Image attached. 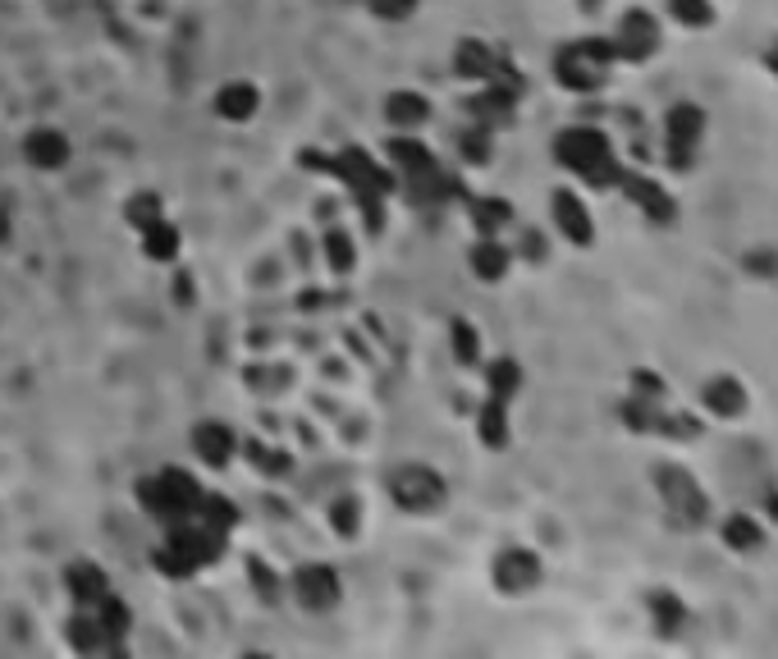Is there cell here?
I'll return each instance as SVG.
<instances>
[{"label":"cell","mask_w":778,"mask_h":659,"mask_svg":"<svg viewBox=\"0 0 778 659\" xmlns=\"http://www.w3.org/2000/svg\"><path fill=\"white\" fill-rule=\"evenodd\" d=\"M138 499L156 522L174 527V522H188L197 513V504H202V486H197L188 472H179V467H165V472H156V476L142 481Z\"/></svg>","instance_id":"cell-1"},{"label":"cell","mask_w":778,"mask_h":659,"mask_svg":"<svg viewBox=\"0 0 778 659\" xmlns=\"http://www.w3.org/2000/svg\"><path fill=\"white\" fill-rule=\"evenodd\" d=\"M554 156H559L568 170H577L586 184L609 188V179H623L614 165V152H609V138L600 129H568L559 133L554 142Z\"/></svg>","instance_id":"cell-2"},{"label":"cell","mask_w":778,"mask_h":659,"mask_svg":"<svg viewBox=\"0 0 778 659\" xmlns=\"http://www.w3.org/2000/svg\"><path fill=\"white\" fill-rule=\"evenodd\" d=\"M614 42H577V46H563L559 60H554V74H559L563 87H573V92H591V87L605 83L609 65H614Z\"/></svg>","instance_id":"cell-3"},{"label":"cell","mask_w":778,"mask_h":659,"mask_svg":"<svg viewBox=\"0 0 778 659\" xmlns=\"http://www.w3.org/2000/svg\"><path fill=\"white\" fill-rule=\"evenodd\" d=\"M389 490H394V499H399V508H408V513H431V508L444 504V481L431 472V467H399L394 472V481H389Z\"/></svg>","instance_id":"cell-4"},{"label":"cell","mask_w":778,"mask_h":659,"mask_svg":"<svg viewBox=\"0 0 778 659\" xmlns=\"http://www.w3.org/2000/svg\"><path fill=\"white\" fill-rule=\"evenodd\" d=\"M701 133H705V115L701 106H673L669 110V124H664V138H669V156L673 165H692L696 147H701Z\"/></svg>","instance_id":"cell-5"},{"label":"cell","mask_w":778,"mask_h":659,"mask_svg":"<svg viewBox=\"0 0 778 659\" xmlns=\"http://www.w3.org/2000/svg\"><path fill=\"white\" fill-rule=\"evenodd\" d=\"M660 495H664V504L687 522H705V513H710L701 486H696L687 472H678V467H660Z\"/></svg>","instance_id":"cell-6"},{"label":"cell","mask_w":778,"mask_h":659,"mask_svg":"<svg viewBox=\"0 0 778 659\" xmlns=\"http://www.w3.org/2000/svg\"><path fill=\"white\" fill-rule=\"evenodd\" d=\"M293 595H298V605L303 609L321 614V609H330L339 600V573L335 568H325V563H307V568L293 573Z\"/></svg>","instance_id":"cell-7"},{"label":"cell","mask_w":778,"mask_h":659,"mask_svg":"<svg viewBox=\"0 0 778 659\" xmlns=\"http://www.w3.org/2000/svg\"><path fill=\"white\" fill-rule=\"evenodd\" d=\"M655 46H660V23L646 10H627L623 23H618L614 51L627 55V60H646V55H655Z\"/></svg>","instance_id":"cell-8"},{"label":"cell","mask_w":778,"mask_h":659,"mask_svg":"<svg viewBox=\"0 0 778 659\" xmlns=\"http://www.w3.org/2000/svg\"><path fill=\"white\" fill-rule=\"evenodd\" d=\"M330 170L339 174V179H348V184L357 188V193H389V174L380 170L376 161H371L367 152H357V147H344V152L330 161Z\"/></svg>","instance_id":"cell-9"},{"label":"cell","mask_w":778,"mask_h":659,"mask_svg":"<svg viewBox=\"0 0 778 659\" xmlns=\"http://www.w3.org/2000/svg\"><path fill=\"white\" fill-rule=\"evenodd\" d=\"M536 582H541V559L531 550H504L495 559V586H504V591H531Z\"/></svg>","instance_id":"cell-10"},{"label":"cell","mask_w":778,"mask_h":659,"mask_svg":"<svg viewBox=\"0 0 778 659\" xmlns=\"http://www.w3.org/2000/svg\"><path fill=\"white\" fill-rule=\"evenodd\" d=\"M193 449L206 467H225L229 458H234V431L220 422H202L193 431Z\"/></svg>","instance_id":"cell-11"},{"label":"cell","mask_w":778,"mask_h":659,"mask_svg":"<svg viewBox=\"0 0 778 659\" xmlns=\"http://www.w3.org/2000/svg\"><path fill=\"white\" fill-rule=\"evenodd\" d=\"M554 225L563 229V238H573V243H591V216H586L582 197H573L568 188L563 193H554Z\"/></svg>","instance_id":"cell-12"},{"label":"cell","mask_w":778,"mask_h":659,"mask_svg":"<svg viewBox=\"0 0 778 659\" xmlns=\"http://www.w3.org/2000/svg\"><path fill=\"white\" fill-rule=\"evenodd\" d=\"M623 188H627V197L646 211L655 225H669L673 220V202H669V193H664L660 184H650V179H637V174H627L623 179Z\"/></svg>","instance_id":"cell-13"},{"label":"cell","mask_w":778,"mask_h":659,"mask_svg":"<svg viewBox=\"0 0 778 659\" xmlns=\"http://www.w3.org/2000/svg\"><path fill=\"white\" fill-rule=\"evenodd\" d=\"M28 161H33L37 170H60V165H69V138L55 129L28 133Z\"/></svg>","instance_id":"cell-14"},{"label":"cell","mask_w":778,"mask_h":659,"mask_svg":"<svg viewBox=\"0 0 778 659\" xmlns=\"http://www.w3.org/2000/svg\"><path fill=\"white\" fill-rule=\"evenodd\" d=\"M257 106H261V97H257V87L252 83H229V87H220V97H216V110L225 119H234V124L252 119L257 115Z\"/></svg>","instance_id":"cell-15"},{"label":"cell","mask_w":778,"mask_h":659,"mask_svg":"<svg viewBox=\"0 0 778 659\" xmlns=\"http://www.w3.org/2000/svg\"><path fill=\"white\" fill-rule=\"evenodd\" d=\"M69 582V595H74L78 605H97L101 595H106V573H101L97 563H74L65 573Z\"/></svg>","instance_id":"cell-16"},{"label":"cell","mask_w":778,"mask_h":659,"mask_svg":"<svg viewBox=\"0 0 778 659\" xmlns=\"http://www.w3.org/2000/svg\"><path fill=\"white\" fill-rule=\"evenodd\" d=\"M705 408L719 412V417H737V412L746 408V389L737 385L733 376H719L705 385Z\"/></svg>","instance_id":"cell-17"},{"label":"cell","mask_w":778,"mask_h":659,"mask_svg":"<svg viewBox=\"0 0 778 659\" xmlns=\"http://www.w3.org/2000/svg\"><path fill=\"white\" fill-rule=\"evenodd\" d=\"M385 115L394 129H417V124H426L431 106H426V97H417V92H394V97L385 101Z\"/></svg>","instance_id":"cell-18"},{"label":"cell","mask_w":778,"mask_h":659,"mask_svg":"<svg viewBox=\"0 0 778 659\" xmlns=\"http://www.w3.org/2000/svg\"><path fill=\"white\" fill-rule=\"evenodd\" d=\"M508 399H495L490 394L486 403H481V417H476V431H481V440L490 444V449H499V444L508 440V417H504Z\"/></svg>","instance_id":"cell-19"},{"label":"cell","mask_w":778,"mask_h":659,"mask_svg":"<svg viewBox=\"0 0 778 659\" xmlns=\"http://www.w3.org/2000/svg\"><path fill=\"white\" fill-rule=\"evenodd\" d=\"M142 252L152 261H174L179 257V234H174L165 220H156V225L142 229Z\"/></svg>","instance_id":"cell-20"},{"label":"cell","mask_w":778,"mask_h":659,"mask_svg":"<svg viewBox=\"0 0 778 659\" xmlns=\"http://www.w3.org/2000/svg\"><path fill=\"white\" fill-rule=\"evenodd\" d=\"M472 271L481 275V280H499V275L508 271V252L499 248L495 238H481V243H476V252H472Z\"/></svg>","instance_id":"cell-21"},{"label":"cell","mask_w":778,"mask_h":659,"mask_svg":"<svg viewBox=\"0 0 778 659\" xmlns=\"http://www.w3.org/2000/svg\"><path fill=\"white\" fill-rule=\"evenodd\" d=\"M389 161L399 165V174H417V170H426V165H435L431 152H426L417 138H394L389 142Z\"/></svg>","instance_id":"cell-22"},{"label":"cell","mask_w":778,"mask_h":659,"mask_svg":"<svg viewBox=\"0 0 778 659\" xmlns=\"http://www.w3.org/2000/svg\"><path fill=\"white\" fill-rule=\"evenodd\" d=\"M458 74L463 78H490L495 74V60H490V51L481 42H463L458 46Z\"/></svg>","instance_id":"cell-23"},{"label":"cell","mask_w":778,"mask_h":659,"mask_svg":"<svg viewBox=\"0 0 778 659\" xmlns=\"http://www.w3.org/2000/svg\"><path fill=\"white\" fill-rule=\"evenodd\" d=\"M724 541L733 545V550H742V554L760 550V527H756V518H746V513L728 518V522H724Z\"/></svg>","instance_id":"cell-24"},{"label":"cell","mask_w":778,"mask_h":659,"mask_svg":"<svg viewBox=\"0 0 778 659\" xmlns=\"http://www.w3.org/2000/svg\"><path fill=\"white\" fill-rule=\"evenodd\" d=\"M97 605H101L97 623L106 627V637H110V641H115V637H124V632H129V605H124V600H110V591L101 595Z\"/></svg>","instance_id":"cell-25"},{"label":"cell","mask_w":778,"mask_h":659,"mask_svg":"<svg viewBox=\"0 0 778 659\" xmlns=\"http://www.w3.org/2000/svg\"><path fill=\"white\" fill-rule=\"evenodd\" d=\"M472 216H476V229H481V234H499V229L508 225V216H513V211H508V202H495V197H486V202L472 206Z\"/></svg>","instance_id":"cell-26"},{"label":"cell","mask_w":778,"mask_h":659,"mask_svg":"<svg viewBox=\"0 0 778 659\" xmlns=\"http://www.w3.org/2000/svg\"><path fill=\"white\" fill-rule=\"evenodd\" d=\"M69 641H74L78 650H101L110 637H106V627H101L97 618H83V614H78L74 627H69Z\"/></svg>","instance_id":"cell-27"},{"label":"cell","mask_w":778,"mask_h":659,"mask_svg":"<svg viewBox=\"0 0 778 659\" xmlns=\"http://www.w3.org/2000/svg\"><path fill=\"white\" fill-rule=\"evenodd\" d=\"M518 385H522L518 362H508V357H499L495 367H490V394H495V399H508V394H513Z\"/></svg>","instance_id":"cell-28"},{"label":"cell","mask_w":778,"mask_h":659,"mask_svg":"<svg viewBox=\"0 0 778 659\" xmlns=\"http://www.w3.org/2000/svg\"><path fill=\"white\" fill-rule=\"evenodd\" d=\"M325 261H330L339 275L353 271V243H348L344 229H330V234H325Z\"/></svg>","instance_id":"cell-29"},{"label":"cell","mask_w":778,"mask_h":659,"mask_svg":"<svg viewBox=\"0 0 778 659\" xmlns=\"http://www.w3.org/2000/svg\"><path fill=\"white\" fill-rule=\"evenodd\" d=\"M669 10L678 23H687V28H705V23L714 19L710 0H669Z\"/></svg>","instance_id":"cell-30"},{"label":"cell","mask_w":778,"mask_h":659,"mask_svg":"<svg viewBox=\"0 0 778 659\" xmlns=\"http://www.w3.org/2000/svg\"><path fill=\"white\" fill-rule=\"evenodd\" d=\"M650 609H655V618H660V627L664 632H678L682 623H687V609L678 605V600H673V595H650Z\"/></svg>","instance_id":"cell-31"},{"label":"cell","mask_w":778,"mask_h":659,"mask_svg":"<svg viewBox=\"0 0 778 659\" xmlns=\"http://www.w3.org/2000/svg\"><path fill=\"white\" fill-rule=\"evenodd\" d=\"M124 216H129L133 229H147V225H156V220H161V202H156L152 193H138L129 202V211H124Z\"/></svg>","instance_id":"cell-32"},{"label":"cell","mask_w":778,"mask_h":659,"mask_svg":"<svg viewBox=\"0 0 778 659\" xmlns=\"http://www.w3.org/2000/svg\"><path fill=\"white\" fill-rule=\"evenodd\" d=\"M454 353H458V362H467L472 367L476 357H481V344H476V330L467 321H454Z\"/></svg>","instance_id":"cell-33"},{"label":"cell","mask_w":778,"mask_h":659,"mask_svg":"<svg viewBox=\"0 0 778 659\" xmlns=\"http://www.w3.org/2000/svg\"><path fill=\"white\" fill-rule=\"evenodd\" d=\"M330 527H335L339 536H353L357 531V504L353 499H339V504L330 508Z\"/></svg>","instance_id":"cell-34"},{"label":"cell","mask_w":778,"mask_h":659,"mask_svg":"<svg viewBox=\"0 0 778 659\" xmlns=\"http://www.w3.org/2000/svg\"><path fill=\"white\" fill-rule=\"evenodd\" d=\"M367 5H371V14H380V19H408L417 0H367Z\"/></svg>","instance_id":"cell-35"},{"label":"cell","mask_w":778,"mask_h":659,"mask_svg":"<svg viewBox=\"0 0 778 659\" xmlns=\"http://www.w3.org/2000/svg\"><path fill=\"white\" fill-rule=\"evenodd\" d=\"M746 271L751 275H778V252H751V257H746Z\"/></svg>","instance_id":"cell-36"},{"label":"cell","mask_w":778,"mask_h":659,"mask_svg":"<svg viewBox=\"0 0 778 659\" xmlns=\"http://www.w3.org/2000/svg\"><path fill=\"white\" fill-rule=\"evenodd\" d=\"M252 582H257V591L266 595V600H275V573L266 563H252Z\"/></svg>","instance_id":"cell-37"},{"label":"cell","mask_w":778,"mask_h":659,"mask_svg":"<svg viewBox=\"0 0 778 659\" xmlns=\"http://www.w3.org/2000/svg\"><path fill=\"white\" fill-rule=\"evenodd\" d=\"M463 147H467V161H486V133H467L463 138Z\"/></svg>","instance_id":"cell-38"},{"label":"cell","mask_w":778,"mask_h":659,"mask_svg":"<svg viewBox=\"0 0 778 659\" xmlns=\"http://www.w3.org/2000/svg\"><path fill=\"white\" fill-rule=\"evenodd\" d=\"M769 65H774V74H778V46H774V55H769Z\"/></svg>","instance_id":"cell-39"},{"label":"cell","mask_w":778,"mask_h":659,"mask_svg":"<svg viewBox=\"0 0 778 659\" xmlns=\"http://www.w3.org/2000/svg\"><path fill=\"white\" fill-rule=\"evenodd\" d=\"M5 234H10V225H5V216H0V238H5Z\"/></svg>","instance_id":"cell-40"}]
</instances>
